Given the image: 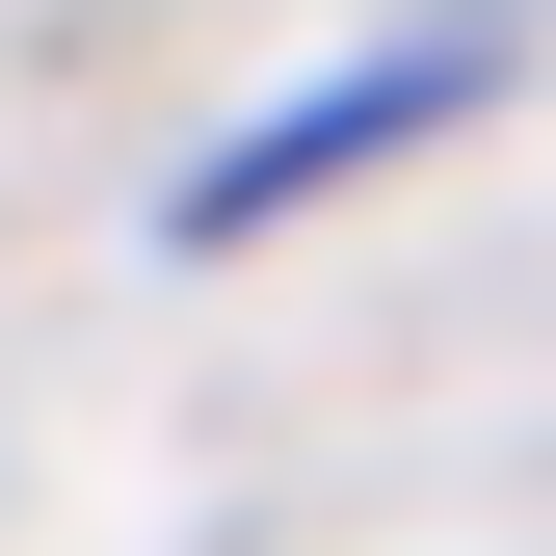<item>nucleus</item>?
Here are the masks:
<instances>
[{
  "mask_svg": "<svg viewBox=\"0 0 556 556\" xmlns=\"http://www.w3.org/2000/svg\"><path fill=\"white\" fill-rule=\"evenodd\" d=\"M477 80H504V53H371V80H318V106H265V132H213V160H186V239H265V213H318L344 160H371V132H451Z\"/></svg>",
  "mask_w": 556,
  "mask_h": 556,
  "instance_id": "nucleus-1",
  "label": "nucleus"
}]
</instances>
